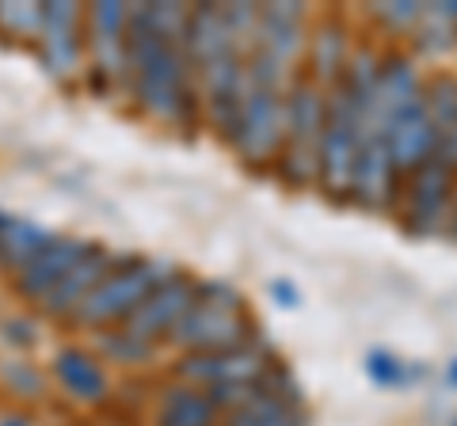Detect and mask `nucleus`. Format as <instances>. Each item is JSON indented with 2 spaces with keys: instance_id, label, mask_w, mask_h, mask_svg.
<instances>
[{
  "instance_id": "1",
  "label": "nucleus",
  "mask_w": 457,
  "mask_h": 426,
  "mask_svg": "<svg viewBox=\"0 0 457 426\" xmlns=\"http://www.w3.org/2000/svg\"><path fill=\"white\" fill-rule=\"evenodd\" d=\"M171 335L176 343L195 347V354H221L255 343V324L228 282H198L195 305Z\"/></svg>"
},
{
  "instance_id": "2",
  "label": "nucleus",
  "mask_w": 457,
  "mask_h": 426,
  "mask_svg": "<svg viewBox=\"0 0 457 426\" xmlns=\"http://www.w3.org/2000/svg\"><path fill=\"white\" fill-rule=\"evenodd\" d=\"M324 122H328V99L312 84H297L286 95V149H282V172L297 187L320 183Z\"/></svg>"
},
{
  "instance_id": "3",
  "label": "nucleus",
  "mask_w": 457,
  "mask_h": 426,
  "mask_svg": "<svg viewBox=\"0 0 457 426\" xmlns=\"http://www.w3.org/2000/svg\"><path fill=\"white\" fill-rule=\"evenodd\" d=\"M164 266L161 263H145L137 255H126V259H114V271L99 282L96 293L80 305L77 320L88 324V328H104V324H126L134 312L145 305V297L164 286Z\"/></svg>"
},
{
  "instance_id": "4",
  "label": "nucleus",
  "mask_w": 457,
  "mask_h": 426,
  "mask_svg": "<svg viewBox=\"0 0 457 426\" xmlns=\"http://www.w3.org/2000/svg\"><path fill=\"white\" fill-rule=\"evenodd\" d=\"M233 145L248 164H267V160H275V156H282V149H286V95H278V88H263V84H252L248 88V99H245V107H240V119L233 130Z\"/></svg>"
},
{
  "instance_id": "5",
  "label": "nucleus",
  "mask_w": 457,
  "mask_h": 426,
  "mask_svg": "<svg viewBox=\"0 0 457 426\" xmlns=\"http://www.w3.org/2000/svg\"><path fill=\"white\" fill-rule=\"evenodd\" d=\"M450 194H453V168H446L438 156L420 164L408 183V229L420 236L442 233V225L453 217Z\"/></svg>"
},
{
  "instance_id": "6",
  "label": "nucleus",
  "mask_w": 457,
  "mask_h": 426,
  "mask_svg": "<svg viewBox=\"0 0 457 426\" xmlns=\"http://www.w3.org/2000/svg\"><path fill=\"white\" fill-rule=\"evenodd\" d=\"M385 141H389L396 172H408V176L435 156V122H431V111H427L423 92L393 115L389 130H385Z\"/></svg>"
},
{
  "instance_id": "7",
  "label": "nucleus",
  "mask_w": 457,
  "mask_h": 426,
  "mask_svg": "<svg viewBox=\"0 0 457 426\" xmlns=\"http://www.w3.org/2000/svg\"><path fill=\"white\" fill-rule=\"evenodd\" d=\"M195 293H198V282H191V278H171L164 286H156L145 297V305L126 320V332L145 339V343H153L156 335L176 332L179 320L187 316V308L195 305Z\"/></svg>"
},
{
  "instance_id": "8",
  "label": "nucleus",
  "mask_w": 457,
  "mask_h": 426,
  "mask_svg": "<svg viewBox=\"0 0 457 426\" xmlns=\"http://www.w3.org/2000/svg\"><path fill=\"white\" fill-rule=\"evenodd\" d=\"M396 160L389 152L385 137H366L362 152H359V168H354V191L351 198L366 209H381L389 206V198L396 191Z\"/></svg>"
},
{
  "instance_id": "9",
  "label": "nucleus",
  "mask_w": 457,
  "mask_h": 426,
  "mask_svg": "<svg viewBox=\"0 0 457 426\" xmlns=\"http://www.w3.org/2000/svg\"><path fill=\"white\" fill-rule=\"evenodd\" d=\"M42 61L54 77H69L80 53V12L73 4H46L42 16Z\"/></svg>"
},
{
  "instance_id": "10",
  "label": "nucleus",
  "mask_w": 457,
  "mask_h": 426,
  "mask_svg": "<svg viewBox=\"0 0 457 426\" xmlns=\"http://www.w3.org/2000/svg\"><path fill=\"white\" fill-rule=\"evenodd\" d=\"M111 266H114V259L104 251V248H88V255L69 271L57 286L42 297V305H46V312H54V316H65V312H80V305L88 301V297L96 293V286L104 282L107 274H111Z\"/></svg>"
},
{
  "instance_id": "11",
  "label": "nucleus",
  "mask_w": 457,
  "mask_h": 426,
  "mask_svg": "<svg viewBox=\"0 0 457 426\" xmlns=\"http://www.w3.org/2000/svg\"><path fill=\"white\" fill-rule=\"evenodd\" d=\"M88 248L92 244H80V240H50V248L38 255L35 263H27L23 271H20V278H16V290L23 293V297H31V301H42L57 282H62L73 266L88 255Z\"/></svg>"
},
{
  "instance_id": "12",
  "label": "nucleus",
  "mask_w": 457,
  "mask_h": 426,
  "mask_svg": "<svg viewBox=\"0 0 457 426\" xmlns=\"http://www.w3.org/2000/svg\"><path fill=\"white\" fill-rule=\"evenodd\" d=\"M126 23H130V12L122 4H96L88 12V42L96 53V69L107 77H119L126 69Z\"/></svg>"
},
{
  "instance_id": "13",
  "label": "nucleus",
  "mask_w": 457,
  "mask_h": 426,
  "mask_svg": "<svg viewBox=\"0 0 457 426\" xmlns=\"http://www.w3.org/2000/svg\"><path fill=\"white\" fill-rule=\"evenodd\" d=\"M427 111L435 122V156L446 168H457V80L453 77H435L427 84Z\"/></svg>"
},
{
  "instance_id": "14",
  "label": "nucleus",
  "mask_w": 457,
  "mask_h": 426,
  "mask_svg": "<svg viewBox=\"0 0 457 426\" xmlns=\"http://www.w3.org/2000/svg\"><path fill=\"white\" fill-rule=\"evenodd\" d=\"M228 426H309L302 400H286V396L263 392L255 385L252 400L228 415Z\"/></svg>"
},
{
  "instance_id": "15",
  "label": "nucleus",
  "mask_w": 457,
  "mask_h": 426,
  "mask_svg": "<svg viewBox=\"0 0 457 426\" xmlns=\"http://www.w3.org/2000/svg\"><path fill=\"white\" fill-rule=\"evenodd\" d=\"M54 373L57 381L65 385V392H73L77 400H88V404H99L107 396V377H104V369H99L88 354L77 350V347H69L57 354V362H54Z\"/></svg>"
},
{
  "instance_id": "16",
  "label": "nucleus",
  "mask_w": 457,
  "mask_h": 426,
  "mask_svg": "<svg viewBox=\"0 0 457 426\" xmlns=\"http://www.w3.org/2000/svg\"><path fill=\"white\" fill-rule=\"evenodd\" d=\"M50 233H42L38 225L31 221H20V217H4L0 221V263H8V266H23L27 263H35L42 251L50 248Z\"/></svg>"
},
{
  "instance_id": "17",
  "label": "nucleus",
  "mask_w": 457,
  "mask_h": 426,
  "mask_svg": "<svg viewBox=\"0 0 457 426\" xmlns=\"http://www.w3.org/2000/svg\"><path fill=\"white\" fill-rule=\"evenodd\" d=\"M213 411H218V404L210 400V392L179 389V392L164 396L161 422H156V426H210L213 422Z\"/></svg>"
},
{
  "instance_id": "18",
  "label": "nucleus",
  "mask_w": 457,
  "mask_h": 426,
  "mask_svg": "<svg viewBox=\"0 0 457 426\" xmlns=\"http://www.w3.org/2000/svg\"><path fill=\"white\" fill-rule=\"evenodd\" d=\"M343 65H347V42H343V35L336 27H324L317 35V77L320 80L336 77Z\"/></svg>"
},
{
  "instance_id": "19",
  "label": "nucleus",
  "mask_w": 457,
  "mask_h": 426,
  "mask_svg": "<svg viewBox=\"0 0 457 426\" xmlns=\"http://www.w3.org/2000/svg\"><path fill=\"white\" fill-rule=\"evenodd\" d=\"M366 365H370V377H374L378 385H408V381H420L423 377L420 365H404V362H396L393 354H385V350L370 354Z\"/></svg>"
},
{
  "instance_id": "20",
  "label": "nucleus",
  "mask_w": 457,
  "mask_h": 426,
  "mask_svg": "<svg viewBox=\"0 0 457 426\" xmlns=\"http://www.w3.org/2000/svg\"><path fill=\"white\" fill-rule=\"evenodd\" d=\"M104 347L114 354V358H126V362H137L149 354V343L145 339H137L130 332H119V335H104Z\"/></svg>"
},
{
  "instance_id": "21",
  "label": "nucleus",
  "mask_w": 457,
  "mask_h": 426,
  "mask_svg": "<svg viewBox=\"0 0 457 426\" xmlns=\"http://www.w3.org/2000/svg\"><path fill=\"white\" fill-rule=\"evenodd\" d=\"M378 16L385 23H400V27H411V23H420L427 16V8L423 4H385L378 8Z\"/></svg>"
},
{
  "instance_id": "22",
  "label": "nucleus",
  "mask_w": 457,
  "mask_h": 426,
  "mask_svg": "<svg viewBox=\"0 0 457 426\" xmlns=\"http://www.w3.org/2000/svg\"><path fill=\"white\" fill-rule=\"evenodd\" d=\"M8 381H12V389H27V392L38 389V377L27 373V365H8Z\"/></svg>"
},
{
  "instance_id": "23",
  "label": "nucleus",
  "mask_w": 457,
  "mask_h": 426,
  "mask_svg": "<svg viewBox=\"0 0 457 426\" xmlns=\"http://www.w3.org/2000/svg\"><path fill=\"white\" fill-rule=\"evenodd\" d=\"M270 293H275L282 305H297V290L290 286V282H282V278L275 282V286H270Z\"/></svg>"
},
{
  "instance_id": "24",
  "label": "nucleus",
  "mask_w": 457,
  "mask_h": 426,
  "mask_svg": "<svg viewBox=\"0 0 457 426\" xmlns=\"http://www.w3.org/2000/svg\"><path fill=\"white\" fill-rule=\"evenodd\" d=\"M446 381H450V385H457V358H453L450 369H446Z\"/></svg>"
},
{
  "instance_id": "25",
  "label": "nucleus",
  "mask_w": 457,
  "mask_h": 426,
  "mask_svg": "<svg viewBox=\"0 0 457 426\" xmlns=\"http://www.w3.org/2000/svg\"><path fill=\"white\" fill-rule=\"evenodd\" d=\"M450 225H453V236H457V191H453V217H450Z\"/></svg>"
},
{
  "instance_id": "26",
  "label": "nucleus",
  "mask_w": 457,
  "mask_h": 426,
  "mask_svg": "<svg viewBox=\"0 0 457 426\" xmlns=\"http://www.w3.org/2000/svg\"><path fill=\"white\" fill-rule=\"evenodd\" d=\"M0 426H27V419H4Z\"/></svg>"
},
{
  "instance_id": "27",
  "label": "nucleus",
  "mask_w": 457,
  "mask_h": 426,
  "mask_svg": "<svg viewBox=\"0 0 457 426\" xmlns=\"http://www.w3.org/2000/svg\"><path fill=\"white\" fill-rule=\"evenodd\" d=\"M453 426H457V422H453Z\"/></svg>"
}]
</instances>
